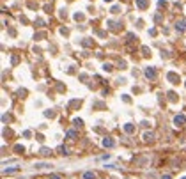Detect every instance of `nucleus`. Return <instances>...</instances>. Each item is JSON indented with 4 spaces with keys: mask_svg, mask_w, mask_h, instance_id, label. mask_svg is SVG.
Instances as JSON below:
<instances>
[{
    "mask_svg": "<svg viewBox=\"0 0 186 179\" xmlns=\"http://www.w3.org/2000/svg\"><path fill=\"white\" fill-rule=\"evenodd\" d=\"M85 179H94V174L92 172H85Z\"/></svg>",
    "mask_w": 186,
    "mask_h": 179,
    "instance_id": "7ed1b4c3",
    "label": "nucleus"
},
{
    "mask_svg": "<svg viewBox=\"0 0 186 179\" xmlns=\"http://www.w3.org/2000/svg\"><path fill=\"white\" fill-rule=\"evenodd\" d=\"M145 75H147V76H151V78H154V71L152 69H145Z\"/></svg>",
    "mask_w": 186,
    "mask_h": 179,
    "instance_id": "f03ea898",
    "label": "nucleus"
},
{
    "mask_svg": "<svg viewBox=\"0 0 186 179\" xmlns=\"http://www.w3.org/2000/svg\"><path fill=\"white\" fill-rule=\"evenodd\" d=\"M184 179H186V177H184Z\"/></svg>",
    "mask_w": 186,
    "mask_h": 179,
    "instance_id": "39448f33",
    "label": "nucleus"
},
{
    "mask_svg": "<svg viewBox=\"0 0 186 179\" xmlns=\"http://www.w3.org/2000/svg\"><path fill=\"white\" fill-rule=\"evenodd\" d=\"M103 144H105V145H108V147H112V145H113V142H112V140H105Z\"/></svg>",
    "mask_w": 186,
    "mask_h": 179,
    "instance_id": "20e7f679",
    "label": "nucleus"
},
{
    "mask_svg": "<svg viewBox=\"0 0 186 179\" xmlns=\"http://www.w3.org/2000/svg\"><path fill=\"white\" fill-rule=\"evenodd\" d=\"M184 122H186V117H184L183 114H181V115H177V117H175V124H177V126H183Z\"/></svg>",
    "mask_w": 186,
    "mask_h": 179,
    "instance_id": "f257e3e1",
    "label": "nucleus"
}]
</instances>
